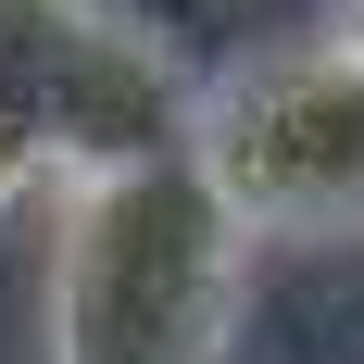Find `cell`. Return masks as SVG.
Segmentation results:
<instances>
[{
	"mask_svg": "<svg viewBox=\"0 0 364 364\" xmlns=\"http://www.w3.org/2000/svg\"><path fill=\"white\" fill-rule=\"evenodd\" d=\"M252 239L188 151L63 176L50 226V364H214L239 327Z\"/></svg>",
	"mask_w": 364,
	"mask_h": 364,
	"instance_id": "cell-1",
	"label": "cell"
},
{
	"mask_svg": "<svg viewBox=\"0 0 364 364\" xmlns=\"http://www.w3.org/2000/svg\"><path fill=\"white\" fill-rule=\"evenodd\" d=\"M188 164L239 239H364V38H301L201 88Z\"/></svg>",
	"mask_w": 364,
	"mask_h": 364,
	"instance_id": "cell-2",
	"label": "cell"
},
{
	"mask_svg": "<svg viewBox=\"0 0 364 364\" xmlns=\"http://www.w3.org/2000/svg\"><path fill=\"white\" fill-rule=\"evenodd\" d=\"M188 113L201 88L101 0H0V126L50 164V188L188 151Z\"/></svg>",
	"mask_w": 364,
	"mask_h": 364,
	"instance_id": "cell-3",
	"label": "cell"
},
{
	"mask_svg": "<svg viewBox=\"0 0 364 364\" xmlns=\"http://www.w3.org/2000/svg\"><path fill=\"white\" fill-rule=\"evenodd\" d=\"M38 188H50V164H38L13 126H0V214H13V201H38Z\"/></svg>",
	"mask_w": 364,
	"mask_h": 364,
	"instance_id": "cell-4",
	"label": "cell"
},
{
	"mask_svg": "<svg viewBox=\"0 0 364 364\" xmlns=\"http://www.w3.org/2000/svg\"><path fill=\"white\" fill-rule=\"evenodd\" d=\"M339 38H364V0H352V26H339Z\"/></svg>",
	"mask_w": 364,
	"mask_h": 364,
	"instance_id": "cell-5",
	"label": "cell"
}]
</instances>
